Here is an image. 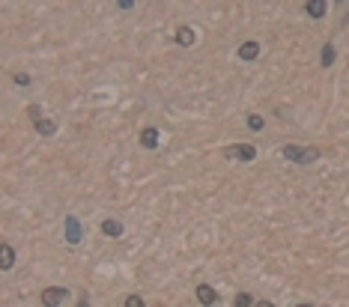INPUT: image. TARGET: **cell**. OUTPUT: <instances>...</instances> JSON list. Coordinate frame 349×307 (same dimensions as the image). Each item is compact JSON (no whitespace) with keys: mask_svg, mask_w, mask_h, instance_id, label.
Instances as JSON below:
<instances>
[{"mask_svg":"<svg viewBox=\"0 0 349 307\" xmlns=\"http://www.w3.org/2000/svg\"><path fill=\"white\" fill-rule=\"evenodd\" d=\"M102 233H105V236H122V224H116V221H105V224H102Z\"/></svg>","mask_w":349,"mask_h":307,"instance_id":"12","label":"cell"},{"mask_svg":"<svg viewBox=\"0 0 349 307\" xmlns=\"http://www.w3.org/2000/svg\"><path fill=\"white\" fill-rule=\"evenodd\" d=\"M36 131H39V134H54L57 125H54V119H48V116L39 113V116H36Z\"/></svg>","mask_w":349,"mask_h":307,"instance_id":"9","label":"cell"},{"mask_svg":"<svg viewBox=\"0 0 349 307\" xmlns=\"http://www.w3.org/2000/svg\"><path fill=\"white\" fill-rule=\"evenodd\" d=\"M197 299H200V305H212V302H218V293L209 284H200L197 287Z\"/></svg>","mask_w":349,"mask_h":307,"instance_id":"5","label":"cell"},{"mask_svg":"<svg viewBox=\"0 0 349 307\" xmlns=\"http://www.w3.org/2000/svg\"><path fill=\"white\" fill-rule=\"evenodd\" d=\"M125 305H128V307H143V299H137V296H131V299H128Z\"/></svg>","mask_w":349,"mask_h":307,"instance_id":"16","label":"cell"},{"mask_svg":"<svg viewBox=\"0 0 349 307\" xmlns=\"http://www.w3.org/2000/svg\"><path fill=\"white\" fill-rule=\"evenodd\" d=\"M254 155H257V149L251 143H233V146H227V158H233V161H254Z\"/></svg>","mask_w":349,"mask_h":307,"instance_id":"2","label":"cell"},{"mask_svg":"<svg viewBox=\"0 0 349 307\" xmlns=\"http://www.w3.org/2000/svg\"><path fill=\"white\" fill-rule=\"evenodd\" d=\"M248 305H254L251 296H236V307H248Z\"/></svg>","mask_w":349,"mask_h":307,"instance_id":"15","label":"cell"},{"mask_svg":"<svg viewBox=\"0 0 349 307\" xmlns=\"http://www.w3.org/2000/svg\"><path fill=\"white\" fill-rule=\"evenodd\" d=\"M12 266H15V251H12L9 245H0V269L9 272Z\"/></svg>","mask_w":349,"mask_h":307,"instance_id":"6","label":"cell"},{"mask_svg":"<svg viewBox=\"0 0 349 307\" xmlns=\"http://www.w3.org/2000/svg\"><path fill=\"white\" fill-rule=\"evenodd\" d=\"M257 54H260V45H257V42L239 45V57H242V60H257Z\"/></svg>","mask_w":349,"mask_h":307,"instance_id":"8","label":"cell"},{"mask_svg":"<svg viewBox=\"0 0 349 307\" xmlns=\"http://www.w3.org/2000/svg\"><path fill=\"white\" fill-rule=\"evenodd\" d=\"M308 15L323 18L326 15V0H308Z\"/></svg>","mask_w":349,"mask_h":307,"instance_id":"11","label":"cell"},{"mask_svg":"<svg viewBox=\"0 0 349 307\" xmlns=\"http://www.w3.org/2000/svg\"><path fill=\"white\" fill-rule=\"evenodd\" d=\"M66 239H69L72 245L81 242V224H78V218H66Z\"/></svg>","mask_w":349,"mask_h":307,"instance_id":"4","label":"cell"},{"mask_svg":"<svg viewBox=\"0 0 349 307\" xmlns=\"http://www.w3.org/2000/svg\"><path fill=\"white\" fill-rule=\"evenodd\" d=\"M66 302H69V290L63 287H51L42 293V305H66Z\"/></svg>","mask_w":349,"mask_h":307,"instance_id":"3","label":"cell"},{"mask_svg":"<svg viewBox=\"0 0 349 307\" xmlns=\"http://www.w3.org/2000/svg\"><path fill=\"white\" fill-rule=\"evenodd\" d=\"M116 3H119L122 9H131V6H134V0H116Z\"/></svg>","mask_w":349,"mask_h":307,"instance_id":"18","label":"cell"},{"mask_svg":"<svg viewBox=\"0 0 349 307\" xmlns=\"http://www.w3.org/2000/svg\"><path fill=\"white\" fill-rule=\"evenodd\" d=\"M15 84H24V87H27V84H30V75H15Z\"/></svg>","mask_w":349,"mask_h":307,"instance_id":"17","label":"cell"},{"mask_svg":"<svg viewBox=\"0 0 349 307\" xmlns=\"http://www.w3.org/2000/svg\"><path fill=\"white\" fill-rule=\"evenodd\" d=\"M140 143H143L146 149H155V146H158V131H155V128H143V131H140Z\"/></svg>","mask_w":349,"mask_h":307,"instance_id":"10","label":"cell"},{"mask_svg":"<svg viewBox=\"0 0 349 307\" xmlns=\"http://www.w3.org/2000/svg\"><path fill=\"white\" fill-rule=\"evenodd\" d=\"M332 63H335V45H326V48H323V66L329 69Z\"/></svg>","mask_w":349,"mask_h":307,"instance_id":"13","label":"cell"},{"mask_svg":"<svg viewBox=\"0 0 349 307\" xmlns=\"http://www.w3.org/2000/svg\"><path fill=\"white\" fill-rule=\"evenodd\" d=\"M284 158H287V161H296V164H311V161H317V158H320V152H317V149H311V146L287 143V146H284Z\"/></svg>","mask_w":349,"mask_h":307,"instance_id":"1","label":"cell"},{"mask_svg":"<svg viewBox=\"0 0 349 307\" xmlns=\"http://www.w3.org/2000/svg\"><path fill=\"white\" fill-rule=\"evenodd\" d=\"M248 128L260 131V128H263V116H260V113H251V116H248Z\"/></svg>","mask_w":349,"mask_h":307,"instance_id":"14","label":"cell"},{"mask_svg":"<svg viewBox=\"0 0 349 307\" xmlns=\"http://www.w3.org/2000/svg\"><path fill=\"white\" fill-rule=\"evenodd\" d=\"M194 39H197V36H194V30H191V27H179V30H176V42H179L182 48L194 45Z\"/></svg>","mask_w":349,"mask_h":307,"instance_id":"7","label":"cell"}]
</instances>
